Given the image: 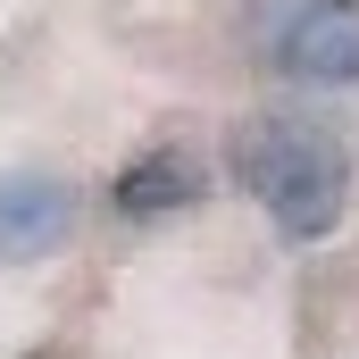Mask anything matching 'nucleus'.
Listing matches in <instances>:
<instances>
[{
	"label": "nucleus",
	"mask_w": 359,
	"mask_h": 359,
	"mask_svg": "<svg viewBox=\"0 0 359 359\" xmlns=\"http://www.w3.org/2000/svg\"><path fill=\"white\" fill-rule=\"evenodd\" d=\"M226 168L268 209V226L284 243H326L343 226V209H351V151L318 117H301V109L243 117L234 142H226Z\"/></svg>",
	"instance_id": "obj_1"
},
{
	"label": "nucleus",
	"mask_w": 359,
	"mask_h": 359,
	"mask_svg": "<svg viewBox=\"0 0 359 359\" xmlns=\"http://www.w3.org/2000/svg\"><path fill=\"white\" fill-rule=\"evenodd\" d=\"M243 50L276 84L343 92V84H359V0H251Z\"/></svg>",
	"instance_id": "obj_2"
},
{
	"label": "nucleus",
	"mask_w": 359,
	"mask_h": 359,
	"mask_svg": "<svg viewBox=\"0 0 359 359\" xmlns=\"http://www.w3.org/2000/svg\"><path fill=\"white\" fill-rule=\"evenodd\" d=\"M84 192L50 168H8L0 176V268H42L76 243Z\"/></svg>",
	"instance_id": "obj_3"
},
{
	"label": "nucleus",
	"mask_w": 359,
	"mask_h": 359,
	"mask_svg": "<svg viewBox=\"0 0 359 359\" xmlns=\"http://www.w3.org/2000/svg\"><path fill=\"white\" fill-rule=\"evenodd\" d=\"M109 201H117V217H168V209H192V201H201V168H192L184 151H142L134 168H117Z\"/></svg>",
	"instance_id": "obj_4"
}]
</instances>
